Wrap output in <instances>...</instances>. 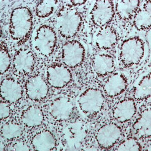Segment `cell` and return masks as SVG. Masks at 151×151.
Here are the masks:
<instances>
[{"label": "cell", "instance_id": "cell-13", "mask_svg": "<svg viewBox=\"0 0 151 151\" xmlns=\"http://www.w3.org/2000/svg\"><path fill=\"white\" fill-rule=\"evenodd\" d=\"M12 64L13 72L16 75L20 77L30 75L35 67V54L28 49H20L15 53Z\"/></svg>", "mask_w": 151, "mask_h": 151}, {"label": "cell", "instance_id": "cell-19", "mask_svg": "<svg viewBox=\"0 0 151 151\" xmlns=\"http://www.w3.org/2000/svg\"><path fill=\"white\" fill-rule=\"evenodd\" d=\"M21 123L28 129L40 127L43 124L45 116L41 108L37 105H32L25 108L20 115Z\"/></svg>", "mask_w": 151, "mask_h": 151}, {"label": "cell", "instance_id": "cell-25", "mask_svg": "<svg viewBox=\"0 0 151 151\" xmlns=\"http://www.w3.org/2000/svg\"><path fill=\"white\" fill-rule=\"evenodd\" d=\"M134 25L140 31L150 30L151 25V11L146 10L141 7L134 17Z\"/></svg>", "mask_w": 151, "mask_h": 151}, {"label": "cell", "instance_id": "cell-6", "mask_svg": "<svg viewBox=\"0 0 151 151\" xmlns=\"http://www.w3.org/2000/svg\"><path fill=\"white\" fill-rule=\"evenodd\" d=\"M87 136L85 124L80 122L70 124L62 134V145L65 150L77 151L82 147Z\"/></svg>", "mask_w": 151, "mask_h": 151}, {"label": "cell", "instance_id": "cell-16", "mask_svg": "<svg viewBox=\"0 0 151 151\" xmlns=\"http://www.w3.org/2000/svg\"><path fill=\"white\" fill-rule=\"evenodd\" d=\"M137 112V107L135 100L132 98H125L114 106L112 115L117 122L124 124L133 119Z\"/></svg>", "mask_w": 151, "mask_h": 151}, {"label": "cell", "instance_id": "cell-8", "mask_svg": "<svg viewBox=\"0 0 151 151\" xmlns=\"http://www.w3.org/2000/svg\"><path fill=\"white\" fill-rule=\"evenodd\" d=\"M115 7L112 1H97L90 12L91 23L99 28L108 25L115 16Z\"/></svg>", "mask_w": 151, "mask_h": 151}, {"label": "cell", "instance_id": "cell-27", "mask_svg": "<svg viewBox=\"0 0 151 151\" xmlns=\"http://www.w3.org/2000/svg\"><path fill=\"white\" fill-rule=\"evenodd\" d=\"M11 58L7 45L4 41L1 42L0 47V68L1 75L6 74L10 69Z\"/></svg>", "mask_w": 151, "mask_h": 151}, {"label": "cell", "instance_id": "cell-10", "mask_svg": "<svg viewBox=\"0 0 151 151\" xmlns=\"http://www.w3.org/2000/svg\"><path fill=\"white\" fill-rule=\"evenodd\" d=\"M25 92L29 100L35 103H40L47 98L50 86L42 76L36 75L29 77L26 81Z\"/></svg>", "mask_w": 151, "mask_h": 151}, {"label": "cell", "instance_id": "cell-26", "mask_svg": "<svg viewBox=\"0 0 151 151\" xmlns=\"http://www.w3.org/2000/svg\"><path fill=\"white\" fill-rule=\"evenodd\" d=\"M1 133L3 139L11 141L20 137L22 135L23 129L22 127L18 123L7 122L1 127Z\"/></svg>", "mask_w": 151, "mask_h": 151}, {"label": "cell", "instance_id": "cell-28", "mask_svg": "<svg viewBox=\"0 0 151 151\" xmlns=\"http://www.w3.org/2000/svg\"><path fill=\"white\" fill-rule=\"evenodd\" d=\"M116 151H139L142 150L141 143L136 138L129 137L122 141L117 146Z\"/></svg>", "mask_w": 151, "mask_h": 151}, {"label": "cell", "instance_id": "cell-3", "mask_svg": "<svg viewBox=\"0 0 151 151\" xmlns=\"http://www.w3.org/2000/svg\"><path fill=\"white\" fill-rule=\"evenodd\" d=\"M81 12L75 7L67 5L61 8L55 16V26L60 37L70 40L79 33L83 24Z\"/></svg>", "mask_w": 151, "mask_h": 151}, {"label": "cell", "instance_id": "cell-22", "mask_svg": "<svg viewBox=\"0 0 151 151\" xmlns=\"http://www.w3.org/2000/svg\"><path fill=\"white\" fill-rule=\"evenodd\" d=\"M141 4L140 1H119L115 5V12L119 19L127 22L134 18Z\"/></svg>", "mask_w": 151, "mask_h": 151}, {"label": "cell", "instance_id": "cell-30", "mask_svg": "<svg viewBox=\"0 0 151 151\" xmlns=\"http://www.w3.org/2000/svg\"><path fill=\"white\" fill-rule=\"evenodd\" d=\"M9 151H30V148L26 142L23 141H17L14 142L9 148Z\"/></svg>", "mask_w": 151, "mask_h": 151}, {"label": "cell", "instance_id": "cell-21", "mask_svg": "<svg viewBox=\"0 0 151 151\" xmlns=\"http://www.w3.org/2000/svg\"><path fill=\"white\" fill-rule=\"evenodd\" d=\"M132 127L137 137L142 139H150L151 136V106L145 108L141 112L134 122Z\"/></svg>", "mask_w": 151, "mask_h": 151}, {"label": "cell", "instance_id": "cell-24", "mask_svg": "<svg viewBox=\"0 0 151 151\" xmlns=\"http://www.w3.org/2000/svg\"><path fill=\"white\" fill-rule=\"evenodd\" d=\"M59 1H40L35 7V14L40 19H47L52 15L58 7Z\"/></svg>", "mask_w": 151, "mask_h": 151}, {"label": "cell", "instance_id": "cell-2", "mask_svg": "<svg viewBox=\"0 0 151 151\" xmlns=\"http://www.w3.org/2000/svg\"><path fill=\"white\" fill-rule=\"evenodd\" d=\"M148 53V46L141 36L127 38L120 45L119 60L124 69L137 67L144 60Z\"/></svg>", "mask_w": 151, "mask_h": 151}, {"label": "cell", "instance_id": "cell-9", "mask_svg": "<svg viewBox=\"0 0 151 151\" xmlns=\"http://www.w3.org/2000/svg\"><path fill=\"white\" fill-rule=\"evenodd\" d=\"M45 76L49 86L55 89L65 88L73 80L70 69L64 64L59 63L49 65L45 70Z\"/></svg>", "mask_w": 151, "mask_h": 151}, {"label": "cell", "instance_id": "cell-14", "mask_svg": "<svg viewBox=\"0 0 151 151\" xmlns=\"http://www.w3.org/2000/svg\"><path fill=\"white\" fill-rule=\"evenodd\" d=\"M129 84V75L123 71L113 73L105 81L103 91L105 95L111 98L119 97L125 92Z\"/></svg>", "mask_w": 151, "mask_h": 151}, {"label": "cell", "instance_id": "cell-20", "mask_svg": "<svg viewBox=\"0 0 151 151\" xmlns=\"http://www.w3.org/2000/svg\"><path fill=\"white\" fill-rule=\"evenodd\" d=\"M33 149L36 151H53L57 148V141L51 132L47 129L36 132L31 139Z\"/></svg>", "mask_w": 151, "mask_h": 151}, {"label": "cell", "instance_id": "cell-7", "mask_svg": "<svg viewBox=\"0 0 151 151\" xmlns=\"http://www.w3.org/2000/svg\"><path fill=\"white\" fill-rule=\"evenodd\" d=\"M85 57V47L78 40H69L62 47V60L69 69L80 67L84 62Z\"/></svg>", "mask_w": 151, "mask_h": 151}, {"label": "cell", "instance_id": "cell-18", "mask_svg": "<svg viewBox=\"0 0 151 151\" xmlns=\"http://www.w3.org/2000/svg\"><path fill=\"white\" fill-rule=\"evenodd\" d=\"M92 65L95 73L100 77L109 75L115 70V60L107 53H98L95 55L92 59Z\"/></svg>", "mask_w": 151, "mask_h": 151}, {"label": "cell", "instance_id": "cell-17", "mask_svg": "<svg viewBox=\"0 0 151 151\" xmlns=\"http://www.w3.org/2000/svg\"><path fill=\"white\" fill-rule=\"evenodd\" d=\"M119 40V33L116 29L109 25L99 28L94 37L96 47L104 50L114 48L118 43Z\"/></svg>", "mask_w": 151, "mask_h": 151}, {"label": "cell", "instance_id": "cell-5", "mask_svg": "<svg viewBox=\"0 0 151 151\" xmlns=\"http://www.w3.org/2000/svg\"><path fill=\"white\" fill-rule=\"evenodd\" d=\"M104 104V94L97 88L86 89L77 99L79 110L85 116L90 119L97 116L103 110Z\"/></svg>", "mask_w": 151, "mask_h": 151}, {"label": "cell", "instance_id": "cell-12", "mask_svg": "<svg viewBox=\"0 0 151 151\" xmlns=\"http://www.w3.org/2000/svg\"><path fill=\"white\" fill-rule=\"evenodd\" d=\"M122 129L115 123L102 125L96 132L95 139L100 148L109 150L113 148L122 136Z\"/></svg>", "mask_w": 151, "mask_h": 151}, {"label": "cell", "instance_id": "cell-31", "mask_svg": "<svg viewBox=\"0 0 151 151\" xmlns=\"http://www.w3.org/2000/svg\"><path fill=\"white\" fill-rule=\"evenodd\" d=\"M69 5L71 6L74 7H81L82 6L84 5L87 1H67Z\"/></svg>", "mask_w": 151, "mask_h": 151}, {"label": "cell", "instance_id": "cell-4", "mask_svg": "<svg viewBox=\"0 0 151 151\" xmlns=\"http://www.w3.org/2000/svg\"><path fill=\"white\" fill-rule=\"evenodd\" d=\"M58 43L55 30L50 25L43 24L37 28L33 36V48L38 55L48 58L53 55Z\"/></svg>", "mask_w": 151, "mask_h": 151}, {"label": "cell", "instance_id": "cell-11", "mask_svg": "<svg viewBox=\"0 0 151 151\" xmlns=\"http://www.w3.org/2000/svg\"><path fill=\"white\" fill-rule=\"evenodd\" d=\"M74 110V104L72 100L65 96H60L50 102L48 112L50 119L54 122H63L71 118Z\"/></svg>", "mask_w": 151, "mask_h": 151}, {"label": "cell", "instance_id": "cell-15", "mask_svg": "<svg viewBox=\"0 0 151 151\" xmlns=\"http://www.w3.org/2000/svg\"><path fill=\"white\" fill-rule=\"evenodd\" d=\"M23 89L20 83L13 78L4 79L1 83V97L10 104L19 103L22 99Z\"/></svg>", "mask_w": 151, "mask_h": 151}, {"label": "cell", "instance_id": "cell-29", "mask_svg": "<svg viewBox=\"0 0 151 151\" xmlns=\"http://www.w3.org/2000/svg\"><path fill=\"white\" fill-rule=\"evenodd\" d=\"M11 109L9 104L4 100H1L0 104V117L1 120H5L10 116Z\"/></svg>", "mask_w": 151, "mask_h": 151}, {"label": "cell", "instance_id": "cell-1", "mask_svg": "<svg viewBox=\"0 0 151 151\" xmlns=\"http://www.w3.org/2000/svg\"><path fill=\"white\" fill-rule=\"evenodd\" d=\"M33 27L32 13L26 6L14 8L9 18V35L18 45H22L29 39Z\"/></svg>", "mask_w": 151, "mask_h": 151}, {"label": "cell", "instance_id": "cell-23", "mask_svg": "<svg viewBox=\"0 0 151 151\" xmlns=\"http://www.w3.org/2000/svg\"><path fill=\"white\" fill-rule=\"evenodd\" d=\"M151 92V74L149 73L142 76L134 85L133 99L138 103H142L150 98Z\"/></svg>", "mask_w": 151, "mask_h": 151}]
</instances>
